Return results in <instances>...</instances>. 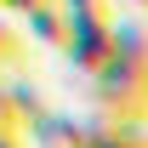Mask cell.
I'll list each match as a JSON object with an SVG mask.
<instances>
[{"mask_svg": "<svg viewBox=\"0 0 148 148\" xmlns=\"http://www.w3.org/2000/svg\"><path fill=\"white\" fill-rule=\"evenodd\" d=\"M91 97H97V114L103 120L148 125V69L137 57H125L120 46L91 69Z\"/></svg>", "mask_w": 148, "mask_h": 148, "instance_id": "6da1fadb", "label": "cell"}, {"mask_svg": "<svg viewBox=\"0 0 148 148\" xmlns=\"http://www.w3.org/2000/svg\"><path fill=\"white\" fill-rule=\"evenodd\" d=\"M57 51L69 57L80 74H91L97 63L114 51V17H69V34H63Z\"/></svg>", "mask_w": 148, "mask_h": 148, "instance_id": "7a4b0ae2", "label": "cell"}, {"mask_svg": "<svg viewBox=\"0 0 148 148\" xmlns=\"http://www.w3.org/2000/svg\"><path fill=\"white\" fill-rule=\"evenodd\" d=\"M23 23H29V40H40V46H63V34H69V17H63V6L57 0H40V6H29V12H17Z\"/></svg>", "mask_w": 148, "mask_h": 148, "instance_id": "3957f363", "label": "cell"}, {"mask_svg": "<svg viewBox=\"0 0 148 148\" xmlns=\"http://www.w3.org/2000/svg\"><path fill=\"white\" fill-rule=\"evenodd\" d=\"M6 103H12V120L23 125V137H29V125H34L40 114L51 108V103L40 97V86H34V80H23V74H12V80H6Z\"/></svg>", "mask_w": 148, "mask_h": 148, "instance_id": "277c9868", "label": "cell"}, {"mask_svg": "<svg viewBox=\"0 0 148 148\" xmlns=\"http://www.w3.org/2000/svg\"><path fill=\"white\" fill-rule=\"evenodd\" d=\"M86 148H148V125H125V120H103L97 114Z\"/></svg>", "mask_w": 148, "mask_h": 148, "instance_id": "5b68a950", "label": "cell"}, {"mask_svg": "<svg viewBox=\"0 0 148 148\" xmlns=\"http://www.w3.org/2000/svg\"><path fill=\"white\" fill-rule=\"evenodd\" d=\"M114 46L125 57H137L148 69V17H137V12H125V17H114Z\"/></svg>", "mask_w": 148, "mask_h": 148, "instance_id": "8992f818", "label": "cell"}, {"mask_svg": "<svg viewBox=\"0 0 148 148\" xmlns=\"http://www.w3.org/2000/svg\"><path fill=\"white\" fill-rule=\"evenodd\" d=\"M23 63V34L6 23V12H0V69H17Z\"/></svg>", "mask_w": 148, "mask_h": 148, "instance_id": "52a82bcc", "label": "cell"}, {"mask_svg": "<svg viewBox=\"0 0 148 148\" xmlns=\"http://www.w3.org/2000/svg\"><path fill=\"white\" fill-rule=\"evenodd\" d=\"M63 17H114V0H57Z\"/></svg>", "mask_w": 148, "mask_h": 148, "instance_id": "ba28073f", "label": "cell"}, {"mask_svg": "<svg viewBox=\"0 0 148 148\" xmlns=\"http://www.w3.org/2000/svg\"><path fill=\"white\" fill-rule=\"evenodd\" d=\"M0 148H29V137L23 131H0Z\"/></svg>", "mask_w": 148, "mask_h": 148, "instance_id": "9c48e42d", "label": "cell"}, {"mask_svg": "<svg viewBox=\"0 0 148 148\" xmlns=\"http://www.w3.org/2000/svg\"><path fill=\"white\" fill-rule=\"evenodd\" d=\"M114 6H125V12H137V17H148V0H114Z\"/></svg>", "mask_w": 148, "mask_h": 148, "instance_id": "30bf717a", "label": "cell"}, {"mask_svg": "<svg viewBox=\"0 0 148 148\" xmlns=\"http://www.w3.org/2000/svg\"><path fill=\"white\" fill-rule=\"evenodd\" d=\"M0 12H6V0H0Z\"/></svg>", "mask_w": 148, "mask_h": 148, "instance_id": "8fae6325", "label": "cell"}]
</instances>
